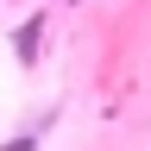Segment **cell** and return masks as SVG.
Wrapping results in <instances>:
<instances>
[{
	"label": "cell",
	"instance_id": "obj_1",
	"mask_svg": "<svg viewBox=\"0 0 151 151\" xmlns=\"http://www.w3.org/2000/svg\"><path fill=\"white\" fill-rule=\"evenodd\" d=\"M13 57H19V63H38V57H44V13H32L25 19V25H13Z\"/></svg>",
	"mask_w": 151,
	"mask_h": 151
},
{
	"label": "cell",
	"instance_id": "obj_2",
	"mask_svg": "<svg viewBox=\"0 0 151 151\" xmlns=\"http://www.w3.org/2000/svg\"><path fill=\"white\" fill-rule=\"evenodd\" d=\"M0 151H38V132H32V126H25V132H13V139L0 145Z\"/></svg>",
	"mask_w": 151,
	"mask_h": 151
},
{
	"label": "cell",
	"instance_id": "obj_3",
	"mask_svg": "<svg viewBox=\"0 0 151 151\" xmlns=\"http://www.w3.org/2000/svg\"><path fill=\"white\" fill-rule=\"evenodd\" d=\"M63 6H82V0H63Z\"/></svg>",
	"mask_w": 151,
	"mask_h": 151
}]
</instances>
